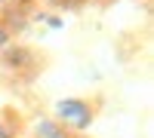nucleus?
Wrapping results in <instances>:
<instances>
[{
	"instance_id": "f257e3e1",
	"label": "nucleus",
	"mask_w": 154,
	"mask_h": 138,
	"mask_svg": "<svg viewBox=\"0 0 154 138\" xmlns=\"http://www.w3.org/2000/svg\"><path fill=\"white\" fill-rule=\"evenodd\" d=\"M62 129H77L83 132L93 126V107L80 98H59L56 101V117H53Z\"/></svg>"
},
{
	"instance_id": "f03ea898",
	"label": "nucleus",
	"mask_w": 154,
	"mask_h": 138,
	"mask_svg": "<svg viewBox=\"0 0 154 138\" xmlns=\"http://www.w3.org/2000/svg\"><path fill=\"white\" fill-rule=\"evenodd\" d=\"M34 135H37V138H71L56 120H40V123L34 126Z\"/></svg>"
},
{
	"instance_id": "7ed1b4c3",
	"label": "nucleus",
	"mask_w": 154,
	"mask_h": 138,
	"mask_svg": "<svg viewBox=\"0 0 154 138\" xmlns=\"http://www.w3.org/2000/svg\"><path fill=\"white\" fill-rule=\"evenodd\" d=\"M37 19H43L49 28H56V31H59V28H65V22H62L59 16H46V12H43V16H37Z\"/></svg>"
},
{
	"instance_id": "20e7f679",
	"label": "nucleus",
	"mask_w": 154,
	"mask_h": 138,
	"mask_svg": "<svg viewBox=\"0 0 154 138\" xmlns=\"http://www.w3.org/2000/svg\"><path fill=\"white\" fill-rule=\"evenodd\" d=\"M9 37H12V34L3 28V22H0V49H6V46H9Z\"/></svg>"
},
{
	"instance_id": "39448f33",
	"label": "nucleus",
	"mask_w": 154,
	"mask_h": 138,
	"mask_svg": "<svg viewBox=\"0 0 154 138\" xmlns=\"http://www.w3.org/2000/svg\"><path fill=\"white\" fill-rule=\"evenodd\" d=\"M0 138H9V129L3 126V123H0Z\"/></svg>"
},
{
	"instance_id": "423d86ee",
	"label": "nucleus",
	"mask_w": 154,
	"mask_h": 138,
	"mask_svg": "<svg viewBox=\"0 0 154 138\" xmlns=\"http://www.w3.org/2000/svg\"><path fill=\"white\" fill-rule=\"evenodd\" d=\"M6 3H12V0H0V6H6Z\"/></svg>"
}]
</instances>
